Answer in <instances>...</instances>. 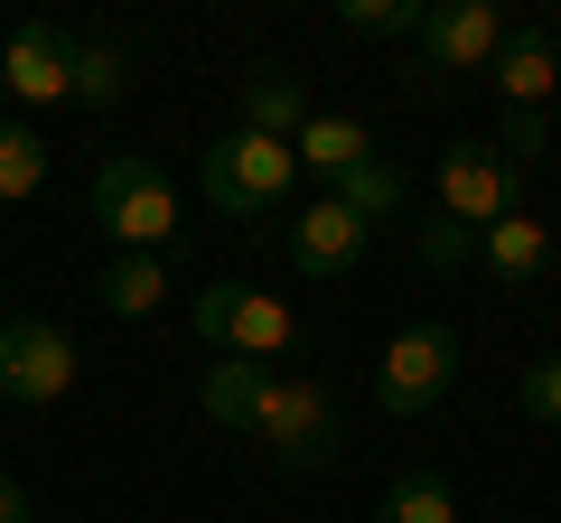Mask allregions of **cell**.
Returning <instances> with one entry per match:
<instances>
[{"label":"cell","instance_id":"1","mask_svg":"<svg viewBox=\"0 0 561 523\" xmlns=\"http://www.w3.org/2000/svg\"><path fill=\"white\" fill-rule=\"evenodd\" d=\"M206 178V206L216 216H280L290 206V187H300V160H290V141H262V131H225V141H206L197 160Z\"/></svg>","mask_w":561,"mask_h":523},{"label":"cell","instance_id":"2","mask_svg":"<svg viewBox=\"0 0 561 523\" xmlns=\"http://www.w3.org/2000/svg\"><path fill=\"white\" fill-rule=\"evenodd\" d=\"M94 224L122 243V253H160V243L179 234V187H169V168L113 150V160L94 168Z\"/></svg>","mask_w":561,"mask_h":523},{"label":"cell","instance_id":"3","mask_svg":"<svg viewBox=\"0 0 561 523\" xmlns=\"http://www.w3.org/2000/svg\"><path fill=\"white\" fill-rule=\"evenodd\" d=\"M253 440L272 449L290 477H309V467H328L337 458V403H328V383H309V374H272V393H262V421H253Z\"/></svg>","mask_w":561,"mask_h":523},{"label":"cell","instance_id":"4","mask_svg":"<svg viewBox=\"0 0 561 523\" xmlns=\"http://www.w3.org/2000/svg\"><path fill=\"white\" fill-rule=\"evenodd\" d=\"M449 383H459V337L449 327H402L375 364V403L393 421H421L431 403H449Z\"/></svg>","mask_w":561,"mask_h":523},{"label":"cell","instance_id":"5","mask_svg":"<svg viewBox=\"0 0 561 523\" xmlns=\"http://www.w3.org/2000/svg\"><path fill=\"white\" fill-rule=\"evenodd\" d=\"M76 337L57 318H0V403H66Z\"/></svg>","mask_w":561,"mask_h":523},{"label":"cell","instance_id":"6","mask_svg":"<svg viewBox=\"0 0 561 523\" xmlns=\"http://www.w3.org/2000/svg\"><path fill=\"white\" fill-rule=\"evenodd\" d=\"M515 197H524V168L505 160V150H486V141H459V150L440 160V216H459L468 234L505 224V216H515Z\"/></svg>","mask_w":561,"mask_h":523},{"label":"cell","instance_id":"7","mask_svg":"<svg viewBox=\"0 0 561 523\" xmlns=\"http://www.w3.org/2000/svg\"><path fill=\"white\" fill-rule=\"evenodd\" d=\"M505 47V10L496 0H440L421 20V75H486Z\"/></svg>","mask_w":561,"mask_h":523},{"label":"cell","instance_id":"8","mask_svg":"<svg viewBox=\"0 0 561 523\" xmlns=\"http://www.w3.org/2000/svg\"><path fill=\"white\" fill-rule=\"evenodd\" d=\"M0 94L66 103V94H76V38H66L57 20H20L10 38H0Z\"/></svg>","mask_w":561,"mask_h":523},{"label":"cell","instance_id":"9","mask_svg":"<svg viewBox=\"0 0 561 523\" xmlns=\"http://www.w3.org/2000/svg\"><path fill=\"white\" fill-rule=\"evenodd\" d=\"M365 234H375V224H356L337 197H309L300 216H290V271H300V281H337V271L365 262Z\"/></svg>","mask_w":561,"mask_h":523},{"label":"cell","instance_id":"10","mask_svg":"<svg viewBox=\"0 0 561 523\" xmlns=\"http://www.w3.org/2000/svg\"><path fill=\"white\" fill-rule=\"evenodd\" d=\"M496 94H505V113H542L552 103V84H561V57H552V28H505V47H496Z\"/></svg>","mask_w":561,"mask_h":523},{"label":"cell","instance_id":"11","mask_svg":"<svg viewBox=\"0 0 561 523\" xmlns=\"http://www.w3.org/2000/svg\"><path fill=\"white\" fill-rule=\"evenodd\" d=\"M234 113H243L234 131H262V141H300L319 103L300 94V75H280V66H253V75L234 84Z\"/></svg>","mask_w":561,"mask_h":523},{"label":"cell","instance_id":"12","mask_svg":"<svg viewBox=\"0 0 561 523\" xmlns=\"http://www.w3.org/2000/svg\"><path fill=\"white\" fill-rule=\"evenodd\" d=\"M478 262L496 271L505 290H534L542 271H552V224H534V216L515 206L505 224H486V234H478Z\"/></svg>","mask_w":561,"mask_h":523},{"label":"cell","instance_id":"13","mask_svg":"<svg viewBox=\"0 0 561 523\" xmlns=\"http://www.w3.org/2000/svg\"><path fill=\"white\" fill-rule=\"evenodd\" d=\"M262 393H272V374H262L253 356H216V364H206V421H216V430H253L262 421Z\"/></svg>","mask_w":561,"mask_h":523},{"label":"cell","instance_id":"14","mask_svg":"<svg viewBox=\"0 0 561 523\" xmlns=\"http://www.w3.org/2000/svg\"><path fill=\"white\" fill-rule=\"evenodd\" d=\"M94 300L113 309V318H150V309L169 300V262L160 253H113V262H103V281H94Z\"/></svg>","mask_w":561,"mask_h":523},{"label":"cell","instance_id":"15","mask_svg":"<svg viewBox=\"0 0 561 523\" xmlns=\"http://www.w3.org/2000/svg\"><path fill=\"white\" fill-rule=\"evenodd\" d=\"M290 160H300V168H319V178L337 187L356 160H375V141H365V121H346V113H309V131L290 141Z\"/></svg>","mask_w":561,"mask_h":523},{"label":"cell","instance_id":"16","mask_svg":"<svg viewBox=\"0 0 561 523\" xmlns=\"http://www.w3.org/2000/svg\"><path fill=\"white\" fill-rule=\"evenodd\" d=\"M300 346V318L280 300H262V290H243V309H234V337H225V356H253V364H272V356H290Z\"/></svg>","mask_w":561,"mask_h":523},{"label":"cell","instance_id":"17","mask_svg":"<svg viewBox=\"0 0 561 523\" xmlns=\"http://www.w3.org/2000/svg\"><path fill=\"white\" fill-rule=\"evenodd\" d=\"M328 197H337V206H346L356 224H383V216H402V197H412V178H402L393 160H356V168H346L337 187H328Z\"/></svg>","mask_w":561,"mask_h":523},{"label":"cell","instance_id":"18","mask_svg":"<svg viewBox=\"0 0 561 523\" xmlns=\"http://www.w3.org/2000/svg\"><path fill=\"white\" fill-rule=\"evenodd\" d=\"M122 94H131V57H122L113 38H76V94H66V103H84V113H113Z\"/></svg>","mask_w":561,"mask_h":523},{"label":"cell","instance_id":"19","mask_svg":"<svg viewBox=\"0 0 561 523\" xmlns=\"http://www.w3.org/2000/svg\"><path fill=\"white\" fill-rule=\"evenodd\" d=\"M375 523H459V496H449V486L431 477V467H412V477H393V486H383Z\"/></svg>","mask_w":561,"mask_h":523},{"label":"cell","instance_id":"20","mask_svg":"<svg viewBox=\"0 0 561 523\" xmlns=\"http://www.w3.org/2000/svg\"><path fill=\"white\" fill-rule=\"evenodd\" d=\"M38 178H47V141L28 131V121H0V197L10 206L38 197Z\"/></svg>","mask_w":561,"mask_h":523},{"label":"cell","instance_id":"21","mask_svg":"<svg viewBox=\"0 0 561 523\" xmlns=\"http://www.w3.org/2000/svg\"><path fill=\"white\" fill-rule=\"evenodd\" d=\"M337 20L356 28V38H421V0H337Z\"/></svg>","mask_w":561,"mask_h":523},{"label":"cell","instance_id":"22","mask_svg":"<svg viewBox=\"0 0 561 523\" xmlns=\"http://www.w3.org/2000/svg\"><path fill=\"white\" fill-rule=\"evenodd\" d=\"M234 309H243V281H206L197 300H187V327H197V346H225V337H234Z\"/></svg>","mask_w":561,"mask_h":523},{"label":"cell","instance_id":"23","mask_svg":"<svg viewBox=\"0 0 561 523\" xmlns=\"http://www.w3.org/2000/svg\"><path fill=\"white\" fill-rule=\"evenodd\" d=\"M412 253L431 262V271H459V262L478 253V234H468L459 216H440V224H421V234H412Z\"/></svg>","mask_w":561,"mask_h":523},{"label":"cell","instance_id":"24","mask_svg":"<svg viewBox=\"0 0 561 523\" xmlns=\"http://www.w3.org/2000/svg\"><path fill=\"white\" fill-rule=\"evenodd\" d=\"M515 393H524V411H534V421H552V430H561V356H534Z\"/></svg>","mask_w":561,"mask_h":523},{"label":"cell","instance_id":"25","mask_svg":"<svg viewBox=\"0 0 561 523\" xmlns=\"http://www.w3.org/2000/svg\"><path fill=\"white\" fill-rule=\"evenodd\" d=\"M505 160H542V113H505Z\"/></svg>","mask_w":561,"mask_h":523},{"label":"cell","instance_id":"26","mask_svg":"<svg viewBox=\"0 0 561 523\" xmlns=\"http://www.w3.org/2000/svg\"><path fill=\"white\" fill-rule=\"evenodd\" d=\"M0 523H38V504H28V486L0 477Z\"/></svg>","mask_w":561,"mask_h":523},{"label":"cell","instance_id":"27","mask_svg":"<svg viewBox=\"0 0 561 523\" xmlns=\"http://www.w3.org/2000/svg\"><path fill=\"white\" fill-rule=\"evenodd\" d=\"M552 57H561V10H552Z\"/></svg>","mask_w":561,"mask_h":523}]
</instances>
